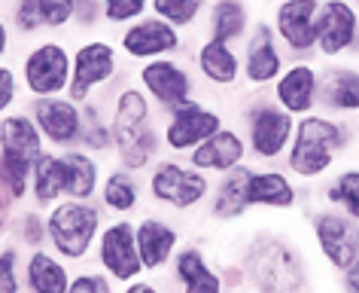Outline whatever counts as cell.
<instances>
[{"label":"cell","instance_id":"cell-1","mask_svg":"<svg viewBox=\"0 0 359 293\" xmlns=\"http://www.w3.org/2000/svg\"><path fill=\"white\" fill-rule=\"evenodd\" d=\"M353 141V126L329 113H308L295 119V135L286 150V168L302 181H317L335 165Z\"/></svg>","mask_w":359,"mask_h":293},{"label":"cell","instance_id":"cell-2","mask_svg":"<svg viewBox=\"0 0 359 293\" xmlns=\"http://www.w3.org/2000/svg\"><path fill=\"white\" fill-rule=\"evenodd\" d=\"M149 95L140 89H122L113 104V147L125 171H140L152 162L158 150V135L149 122Z\"/></svg>","mask_w":359,"mask_h":293},{"label":"cell","instance_id":"cell-3","mask_svg":"<svg viewBox=\"0 0 359 293\" xmlns=\"http://www.w3.org/2000/svg\"><path fill=\"white\" fill-rule=\"evenodd\" d=\"M43 153V135L31 117H6L0 122V183L13 199L28 193L34 165Z\"/></svg>","mask_w":359,"mask_h":293},{"label":"cell","instance_id":"cell-4","mask_svg":"<svg viewBox=\"0 0 359 293\" xmlns=\"http://www.w3.org/2000/svg\"><path fill=\"white\" fill-rule=\"evenodd\" d=\"M49 242L65 260H83L101 238V211L92 202H58L46 217Z\"/></svg>","mask_w":359,"mask_h":293},{"label":"cell","instance_id":"cell-5","mask_svg":"<svg viewBox=\"0 0 359 293\" xmlns=\"http://www.w3.org/2000/svg\"><path fill=\"white\" fill-rule=\"evenodd\" d=\"M247 272L262 293H302L304 290V266L299 254L286 242L262 238L253 245L247 260Z\"/></svg>","mask_w":359,"mask_h":293},{"label":"cell","instance_id":"cell-6","mask_svg":"<svg viewBox=\"0 0 359 293\" xmlns=\"http://www.w3.org/2000/svg\"><path fill=\"white\" fill-rule=\"evenodd\" d=\"M295 117L277 101H256L247 110V147L259 159H277L292 144Z\"/></svg>","mask_w":359,"mask_h":293},{"label":"cell","instance_id":"cell-7","mask_svg":"<svg viewBox=\"0 0 359 293\" xmlns=\"http://www.w3.org/2000/svg\"><path fill=\"white\" fill-rule=\"evenodd\" d=\"M149 193L156 202H161V205L186 211V208L201 205V202L208 199L210 183H208V174L198 171V168H192V165L158 162L152 168V177H149Z\"/></svg>","mask_w":359,"mask_h":293},{"label":"cell","instance_id":"cell-8","mask_svg":"<svg viewBox=\"0 0 359 293\" xmlns=\"http://www.w3.org/2000/svg\"><path fill=\"white\" fill-rule=\"evenodd\" d=\"M22 70H25V86H28L31 95L58 98L61 92H67L70 77H74V56L61 43L49 40L40 43L37 49H31Z\"/></svg>","mask_w":359,"mask_h":293},{"label":"cell","instance_id":"cell-9","mask_svg":"<svg viewBox=\"0 0 359 293\" xmlns=\"http://www.w3.org/2000/svg\"><path fill=\"white\" fill-rule=\"evenodd\" d=\"M119 58H116L113 43L107 40H88L74 52V77L67 86V98L76 104H88L92 95L101 86H107L116 77Z\"/></svg>","mask_w":359,"mask_h":293},{"label":"cell","instance_id":"cell-10","mask_svg":"<svg viewBox=\"0 0 359 293\" xmlns=\"http://www.w3.org/2000/svg\"><path fill=\"white\" fill-rule=\"evenodd\" d=\"M313 238L335 272H347L359 260V223L335 208L313 214Z\"/></svg>","mask_w":359,"mask_h":293},{"label":"cell","instance_id":"cell-11","mask_svg":"<svg viewBox=\"0 0 359 293\" xmlns=\"http://www.w3.org/2000/svg\"><path fill=\"white\" fill-rule=\"evenodd\" d=\"M359 31V10L353 0H320L317 52L323 58H344L353 49Z\"/></svg>","mask_w":359,"mask_h":293},{"label":"cell","instance_id":"cell-12","mask_svg":"<svg viewBox=\"0 0 359 293\" xmlns=\"http://www.w3.org/2000/svg\"><path fill=\"white\" fill-rule=\"evenodd\" d=\"M97 263L101 269L116 281H137L143 269L140 254H137V235H134L131 220H116L97 238Z\"/></svg>","mask_w":359,"mask_h":293},{"label":"cell","instance_id":"cell-13","mask_svg":"<svg viewBox=\"0 0 359 293\" xmlns=\"http://www.w3.org/2000/svg\"><path fill=\"white\" fill-rule=\"evenodd\" d=\"M317 13L320 0H280L274 10V34L292 56L317 52Z\"/></svg>","mask_w":359,"mask_h":293},{"label":"cell","instance_id":"cell-14","mask_svg":"<svg viewBox=\"0 0 359 293\" xmlns=\"http://www.w3.org/2000/svg\"><path fill=\"white\" fill-rule=\"evenodd\" d=\"M222 129V117L217 110H208L192 98L189 104L170 110L168 126H165V147L174 153H192L201 147L208 138H213Z\"/></svg>","mask_w":359,"mask_h":293},{"label":"cell","instance_id":"cell-15","mask_svg":"<svg viewBox=\"0 0 359 293\" xmlns=\"http://www.w3.org/2000/svg\"><path fill=\"white\" fill-rule=\"evenodd\" d=\"M140 86L158 108H165L168 113L183 108V104L192 101V77L180 61L174 58H156V61H147L140 67Z\"/></svg>","mask_w":359,"mask_h":293},{"label":"cell","instance_id":"cell-16","mask_svg":"<svg viewBox=\"0 0 359 293\" xmlns=\"http://www.w3.org/2000/svg\"><path fill=\"white\" fill-rule=\"evenodd\" d=\"M320 83H323V70L311 61H295L277 77L274 83V101L290 113V117L302 119L308 113H317L320 108Z\"/></svg>","mask_w":359,"mask_h":293},{"label":"cell","instance_id":"cell-17","mask_svg":"<svg viewBox=\"0 0 359 293\" xmlns=\"http://www.w3.org/2000/svg\"><path fill=\"white\" fill-rule=\"evenodd\" d=\"M31 119L37 122L40 135L55 147H74L83 141L86 117L70 98H37L31 108Z\"/></svg>","mask_w":359,"mask_h":293},{"label":"cell","instance_id":"cell-18","mask_svg":"<svg viewBox=\"0 0 359 293\" xmlns=\"http://www.w3.org/2000/svg\"><path fill=\"white\" fill-rule=\"evenodd\" d=\"M119 49L143 65L156 58H170L180 49V31L174 25L161 22L158 15H149V19H140L122 31Z\"/></svg>","mask_w":359,"mask_h":293},{"label":"cell","instance_id":"cell-19","mask_svg":"<svg viewBox=\"0 0 359 293\" xmlns=\"http://www.w3.org/2000/svg\"><path fill=\"white\" fill-rule=\"evenodd\" d=\"M277 34L271 25L259 22L247 37V52L241 61V74H244L253 86H268L277 83V77L283 74V56L277 49Z\"/></svg>","mask_w":359,"mask_h":293},{"label":"cell","instance_id":"cell-20","mask_svg":"<svg viewBox=\"0 0 359 293\" xmlns=\"http://www.w3.org/2000/svg\"><path fill=\"white\" fill-rule=\"evenodd\" d=\"M320 108L329 117H359V67L335 65L323 70L320 83Z\"/></svg>","mask_w":359,"mask_h":293},{"label":"cell","instance_id":"cell-21","mask_svg":"<svg viewBox=\"0 0 359 293\" xmlns=\"http://www.w3.org/2000/svg\"><path fill=\"white\" fill-rule=\"evenodd\" d=\"M247 156V141L231 129H219L213 138H208L201 147H195L189 153V165L198 171H222L229 174L231 168L244 165Z\"/></svg>","mask_w":359,"mask_h":293},{"label":"cell","instance_id":"cell-22","mask_svg":"<svg viewBox=\"0 0 359 293\" xmlns=\"http://www.w3.org/2000/svg\"><path fill=\"white\" fill-rule=\"evenodd\" d=\"M134 235H137V254L147 272L161 269L177 251V229L158 217H147L134 223Z\"/></svg>","mask_w":359,"mask_h":293},{"label":"cell","instance_id":"cell-23","mask_svg":"<svg viewBox=\"0 0 359 293\" xmlns=\"http://www.w3.org/2000/svg\"><path fill=\"white\" fill-rule=\"evenodd\" d=\"M247 202L250 208H292L299 202V193H295L292 181L283 171H274V168L256 171V168H250Z\"/></svg>","mask_w":359,"mask_h":293},{"label":"cell","instance_id":"cell-24","mask_svg":"<svg viewBox=\"0 0 359 293\" xmlns=\"http://www.w3.org/2000/svg\"><path fill=\"white\" fill-rule=\"evenodd\" d=\"M174 275L183 293H222L219 275L210 269L198 247H183L174 260Z\"/></svg>","mask_w":359,"mask_h":293},{"label":"cell","instance_id":"cell-25","mask_svg":"<svg viewBox=\"0 0 359 293\" xmlns=\"http://www.w3.org/2000/svg\"><path fill=\"white\" fill-rule=\"evenodd\" d=\"M208 34L210 40L229 43V46L235 40H244L250 34V13L244 0H213L208 13Z\"/></svg>","mask_w":359,"mask_h":293},{"label":"cell","instance_id":"cell-26","mask_svg":"<svg viewBox=\"0 0 359 293\" xmlns=\"http://www.w3.org/2000/svg\"><path fill=\"white\" fill-rule=\"evenodd\" d=\"M195 61H198V70L204 74V79L213 86H231V83H238V77H241V58L235 56V49H231L229 43L208 37L201 43Z\"/></svg>","mask_w":359,"mask_h":293},{"label":"cell","instance_id":"cell-27","mask_svg":"<svg viewBox=\"0 0 359 293\" xmlns=\"http://www.w3.org/2000/svg\"><path fill=\"white\" fill-rule=\"evenodd\" d=\"M247 177H250V168L238 165L219 181L217 193H213V202H210V214L217 220H238L250 208V202H247Z\"/></svg>","mask_w":359,"mask_h":293},{"label":"cell","instance_id":"cell-28","mask_svg":"<svg viewBox=\"0 0 359 293\" xmlns=\"http://www.w3.org/2000/svg\"><path fill=\"white\" fill-rule=\"evenodd\" d=\"M65 159V174H67V199L74 202H92V195L97 193V183H101V168L88 153L83 150H65L61 153Z\"/></svg>","mask_w":359,"mask_h":293},{"label":"cell","instance_id":"cell-29","mask_svg":"<svg viewBox=\"0 0 359 293\" xmlns=\"http://www.w3.org/2000/svg\"><path fill=\"white\" fill-rule=\"evenodd\" d=\"M31 193L37 205H58V199L67 193L65 159L58 153H43L31 174Z\"/></svg>","mask_w":359,"mask_h":293},{"label":"cell","instance_id":"cell-30","mask_svg":"<svg viewBox=\"0 0 359 293\" xmlns=\"http://www.w3.org/2000/svg\"><path fill=\"white\" fill-rule=\"evenodd\" d=\"M25 281H28L31 293H67L70 287V275L65 269V263L46 251L31 254L28 269H25Z\"/></svg>","mask_w":359,"mask_h":293},{"label":"cell","instance_id":"cell-31","mask_svg":"<svg viewBox=\"0 0 359 293\" xmlns=\"http://www.w3.org/2000/svg\"><path fill=\"white\" fill-rule=\"evenodd\" d=\"M326 202L359 223V165L335 174V181L326 186Z\"/></svg>","mask_w":359,"mask_h":293},{"label":"cell","instance_id":"cell-32","mask_svg":"<svg viewBox=\"0 0 359 293\" xmlns=\"http://www.w3.org/2000/svg\"><path fill=\"white\" fill-rule=\"evenodd\" d=\"M101 199L104 205L116 211V214H128V211L137 208V199H140V190H137V181H134L131 171H110L107 181L101 186Z\"/></svg>","mask_w":359,"mask_h":293},{"label":"cell","instance_id":"cell-33","mask_svg":"<svg viewBox=\"0 0 359 293\" xmlns=\"http://www.w3.org/2000/svg\"><path fill=\"white\" fill-rule=\"evenodd\" d=\"M152 13L158 15L161 22L174 25V28H192L198 22V15L204 13L208 0H149Z\"/></svg>","mask_w":359,"mask_h":293},{"label":"cell","instance_id":"cell-34","mask_svg":"<svg viewBox=\"0 0 359 293\" xmlns=\"http://www.w3.org/2000/svg\"><path fill=\"white\" fill-rule=\"evenodd\" d=\"M101 6H104V22L128 25L143 19V13L149 10V0H101Z\"/></svg>","mask_w":359,"mask_h":293},{"label":"cell","instance_id":"cell-35","mask_svg":"<svg viewBox=\"0 0 359 293\" xmlns=\"http://www.w3.org/2000/svg\"><path fill=\"white\" fill-rule=\"evenodd\" d=\"M76 0H40V25L49 31H58L74 22Z\"/></svg>","mask_w":359,"mask_h":293},{"label":"cell","instance_id":"cell-36","mask_svg":"<svg viewBox=\"0 0 359 293\" xmlns=\"http://www.w3.org/2000/svg\"><path fill=\"white\" fill-rule=\"evenodd\" d=\"M19 254L13 247L0 251V293H19Z\"/></svg>","mask_w":359,"mask_h":293},{"label":"cell","instance_id":"cell-37","mask_svg":"<svg viewBox=\"0 0 359 293\" xmlns=\"http://www.w3.org/2000/svg\"><path fill=\"white\" fill-rule=\"evenodd\" d=\"M67 293H113V287H110V275L83 272V275H76V278H70Z\"/></svg>","mask_w":359,"mask_h":293},{"label":"cell","instance_id":"cell-38","mask_svg":"<svg viewBox=\"0 0 359 293\" xmlns=\"http://www.w3.org/2000/svg\"><path fill=\"white\" fill-rule=\"evenodd\" d=\"M15 25H19L25 34L43 28L40 25V0H19V4H15Z\"/></svg>","mask_w":359,"mask_h":293},{"label":"cell","instance_id":"cell-39","mask_svg":"<svg viewBox=\"0 0 359 293\" xmlns=\"http://www.w3.org/2000/svg\"><path fill=\"white\" fill-rule=\"evenodd\" d=\"M22 238L25 245H31L34 251H40L43 238H49V229H46V220L37 217V214H28L22 220Z\"/></svg>","mask_w":359,"mask_h":293},{"label":"cell","instance_id":"cell-40","mask_svg":"<svg viewBox=\"0 0 359 293\" xmlns=\"http://www.w3.org/2000/svg\"><path fill=\"white\" fill-rule=\"evenodd\" d=\"M97 19H104L101 0H76V15H74V22L79 25V28H95Z\"/></svg>","mask_w":359,"mask_h":293},{"label":"cell","instance_id":"cell-41","mask_svg":"<svg viewBox=\"0 0 359 293\" xmlns=\"http://www.w3.org/2000/svg\"><path fill=\"white\" fill-rule=\"evenodd\" d=\"M15 101V74L10 67H0V113Z\"/></svg>","mask_w":359,"mask_h":293},{"label":"cell","instance_id":"cell-42","mask_svg":"<svg viewBox=\"0 0 359 293\" xmlns=\"http://www.w3.org/2000/svg\"><path fill=\"white\" fill-rule=\"evenodd\" d=\"M341 278H344V293H359V260L347 272H341Z\"/></svg>","mask_w":359,"mask_h":293},{"label":"cell","instance_id":"cell-43","mask_svg":"<svg viewBox=\"0 0 359 293\" xmlns=\"http://www.w3.org/2000/svg\"><path fill=\"white\" fill-rule=\"evenodd\" d=\"M125 293H158L152 284H147V281H131L128 287H125Z\"/></svg>","mask_w":359,"mask_h":293},{"label":"cell","instance_id":"cell-44","mask_svg":"<svg viewBox=\"0 0 359 293\" xmlns=\"http://www.w3.org/2000/svg\"><path fill=\"white\" fill-rule=\"evenodd\" d=\"M6 52V28H4V22H0V56Z\"/></svg>","mask_w":359,"mask_h":293},{"label":"cell","instance_id":"cell-45","mask_svg":"<svg viewBox=\"0 0 359 293\" xmlns=\"http://www.w3.org/2000/svg\"><path fill=\"white\" fill-rule=\"evenodd\" d=\"M350 56L359 58V31H356V40H353V49H350Z\"/></svg>","mask_w":359,"mask_h":293},{"label":"cell","instance_id":"cell-46","mask_svg":"<svg viewBox=\"0 0 359 293\" xmlns=\"http://www.w3.org/2000/svg\"><path fill=\"white\" fill-rule=\"evenodd\" d=\"M353 4H356V10H359V0H353Z\"/></svg>","mask_w":359,"mask_h":293}]
</instances>
